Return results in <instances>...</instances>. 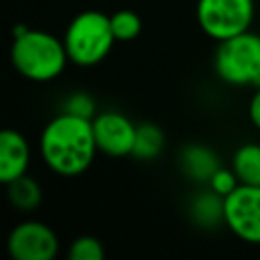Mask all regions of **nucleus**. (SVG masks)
<instances>
[{
	"label": "nucleus",
	"instance_id": "obj_4",
	"mask_svg": "<svg viewBox=\"0 0 260 260\" xmlns=\"http://www.w3.org/2000/svg\"><path fill=\"white\" fill-rule=\"evenodd\" d=\"M215 75L236 87L260 85V35L244 30L217 43L213 55Z\"/></svg>",
	"mask_w": 260,
	"mask_h": 260
},
{
	"label": "nucleus",
	"instance_id": "obj_17",
	"mask_svg": "<svg viewBox=\"0 0 260 260\" xmlns=\"http://www.w3.org/2000/svg\"><path fill=\"white\" fill-rule=\"evenodd\" d=\"M63 112L73 114V116H79V118H87V120H93V116L98 114L93 98L89 93H85V91H73V93H69L65 98V102H63Z\"/></svg>",
	"mask_w": 260,
	"mask_h": 260
},
{
	"label": "nucleus",
	"instance_id": "obj_11",
	"mask_svg": "<svg viewBox=\"0 0 260 260\" xmlns=\"http://www.w3.org/2000/svg\"><path fill=\"white\" fill-rule=\"evenodd\" d=\"M223 203H225V197L211 191L209 187L205 191L197 193L189 205L193 223H197L199 228H217L219 223H225Z\"/></svg>",
	"mask_w": 260,
	"mask_h": 260
},
{
	"label": "nucleus",
	"instance_id": "obj_10",
	"mask_svg": "<svg viewBox=\"0 0 260 260\" xmlns=\"http://www.w3.org/2000/svg\"><path fill=\"white\" fill-rule=\"evenodd\" d=\"M179 160H181L183 173L197 183H207L211 175L221 167L217 154L205 144H187L181 150Z\"/></svg>",
	"mask_w": 260,
	"mask_h": 260
},
{
	"label": "nucleus",
	"instance_id": "obj_5",
	"mask_svg": "<svg viewBox=\"0 0 260 260\" xmlns=\"http://www.w3.org/2000/svg\"><path fill=\"white\" fill-rule=\"evenodd\" d=\"M197 22L213 41H225L250 30L254 0H197Z\"/></svg>",
	"mask_w": 260,
	"mask_h": 260
},
{
	"label": "nucleus",
	"instance_id": "obj_15",
	"mask_svg": "<svg viewBox=\"0 0 260 260\" xmlns=\"http://www.w3.org/2000/svg\"><path fill=\"white\" fill-rule=\"evenodd\" d=\"M110 24H112V32L116 37V41H134L140 32H142V20L134 10L122 8L116 10L114 14H110Z\"/></svg>",
	"mask_w": 260,
	"mask_h": 260
},
{
	"label": "nucleus",
	"instance_id": "obj_18",
	"mask_svg": "<svg viewBox=\"0 0 260 260\" xmlns=\"http://www.w3.org/2000/svg\"><path fill=\"white\" fill-rule=\"evenodd\" d=\"M238 185H240V179L236 177L234 169H223V167H219V169L211 175V179L207 181V187H209L211 191L219 193L221 197L230 195Z\"/></svg>",
	"mask_w": 260,
	"mask_h": 260
},
{
	"label": "nucleus",
	"instance_id": "obj_2",
	"mask_svg": "<svg viewBox=\"0 0 260 260\" xmlns=\"http://www.w3.org/2000/svg\"><path fill=\"white\" fill-rule=\"evenodd\" d=\"M10 61L22 77L30 81H51L63 73L69 57L63 39L41 28H26L14 35Z\"/></svg>",
	"mask_w": 260,
	"mask_h": 260
},
{
	"label": "nucleus",
	"instance_id": "obj_14",
	"mask_svg": "<svg viewBox=\"0 0 260 260\" xmlns=\"http://www.w3.org/2000/svg\"><path fill=\"white\" fill-rule=\"evenodd\" d=\"M6 187H8V201L18 211H32L39 207V203L43 199L41 185L28 175H22V177L10 181Z\"/></svg>",
	"mask_w": 260,
	"mask_h": 260
},
{
	"label": "nucleus",
	"instance_id": "obj_13",
	"mask_svg": "<svg viewBox=\"0 0 260 260\" xmlns=\"http://www.w3.org/2000/svg\"><path fill=\"white\" fill-rule=\"evenodd\" d=\"M165 150V132L152 122L136 124L132 156L140 160H154Z\"/></svg>",
	"mask_w": 260,
	"mask_h": 260
},
{
	"label": "nucleus",
	"instance_id": "obj_1",
	"mask_svg": "<svg viewBox=\"0 0 260 260\" xmlns=\"http://www.w3.org/2000/svg\"><path fill=\"white\" fill-rule=\"evenodd\" d=\"M39 152L43 162L57 175L75 177L85 173L98 152L91 120L67 112L57 114L41 132Z\"/></svg>",
	"mask_w": 260,
	"mask_h": 260
},
{
	"label": "nucleus",
	"instance_id": "obj_19",
	"mask_svg": "<svg viewBox=\"0 0 260 260\" xmlns=\"http://www.w3.org/2000/svg\"><path fill=\"white\" fill-rule=\"evenodd\" d=\"M248 116H250L252 124L260 130V85L256 87L254 95L250 98V104H248Z\"/></svg>",
	"mask_w": 260,
	"mask_h": 260
},
{
	"label": "nucleus",
	"instance_id": "obj_3",
	"mask_svg": "<svg viewBox=\"0 0 260 260\" xmlns=\"http://www.w3.org/2000/svg\"><path fill=\"white\" fill-rule=\"evenodd\" d=\"M63 43L69 63L79 67H93L102 63L116 43L110 14L100 10H83L75 14L65 28Z\"/></svg>",
	"mask_w": 260,
	"mask_h": 260
},
{
	"label": "nucleus",
	"instance_id": "obj_7",
	"mask_svg": "<svg viewBox=\"0 0 260 260\" xmlns=\"http://www.w3.org/2000/svg\"><path fill=\"white\" fill-rule=\"evenodd\" d=\"M6 248L14 260H53L59 252V238L51 225L24 219L10 230Z\"/></svg>",
	"mask_w": 260,
	"mask_h": 260
},
{
	"label": "nucleus",
	"instance_id": "obj_8",
	"mask_svg": "<svg viewBox=\"0 0 260 260\" xmlns=\"http://www.w3.org/2000/svg\"><path fill=\"white\" fill-rule=\"evenodd\" d=\"M93 136L98 150L108 156H128L134 148V136H136V124L120 112L106 110L93 116L91 120Z\"/></svg>",
	"mask_w": 260,
	"mask_h": 260
},
{
	"label": "nucleus",
	"instance_id": "obj_6",
	"mask_svg": "<svg viewBox=\"0 0 260 260\" xmlns=\"http://www.w3.org/2000/svg\"><path fill=\"white\" fill-rule=\"evenodd\" d=\"M225 225L244 242L260 244V185H238L223 203Z\"/></svg>",
	"mask_w": 260,
	"mask_h": 260
},
{
	"label": "nucleus",
	"instance_id": "obj_12",
	"mask_svg": "<svg viewBox=\"0 0 260 260\" xmlns=\"http://www.w3.org/2000/svg\"><path fill=\"white\" fill-rule=\"evenodd\" d=\"M232 169L242 185H260V144L246 142L236 148Z\"/></svg>",
	"mask_w": 260,
	"mask_h": 260
},
{
	"label": "nucleus",
	"instance_id": "obj_9",
	"mask_svg": "<svg viewBox=\"0 0 260 260\" xmlns=\"http://www.w3.org/2000/svg\"><path fill=\"white\" fill-rule=\"evenodd\" d=\"M30 162V146L18 130H2L0 134V181L8 185L10 181L26 175Z\"/></svg>",
	"mask_w": 260,
	"mask_h": 260
},
{
	"label": "nucleus",
	"instance_id": "obj_16",
	"mask_svg": "<svg viewBox=\"0 0 260 260\" xmlns=\"http://www.w3.org/2000/svg\"><path fill=\"white\" fill-rule=\"evenodd\" d=\"M67 256L69 260H104L106 252H104V244L98 238L79 236L71 242Z\"/></svg>",
	"mask_w": 260,
	"mask_h": 260
}]
</instances>
